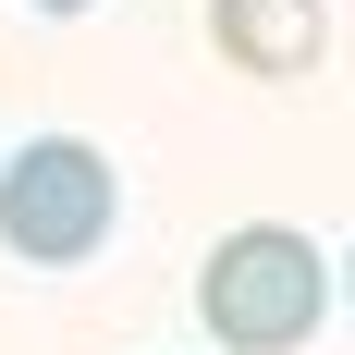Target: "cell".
I'll return each instance as SVG.
<instances>
[{"instance_id": "cell-2", "label": "cell", "mask_w": 355, "mask_h": 355, "mask_svg": "<svg viewBox=\"0 0 355 355\" xmlns=\"http://www.w3.org/2000/svg\"><path fill=\"white\" fill-rule=\"evenodd\" d=\"M123 220V172H110L86 135H25L0 159V245L25 270H86Z\"/></svg>"}, {"instance_id": "cell-3", "label": "cell", "mask_w": 355, "mask_h": 355, "mask_svg": "<svg viewBox=\"0 0 355 355\" xmlns=\"http://www.w3.org/2000/svg\"><path fill=\"white\" fill-rule=\"evenodd\" d=\"M209 37H220V62H233V73L282 86V73H319L331 12H319V0H209Z\"/></svg>"}, {"instance_id": "cell-5", "label": "cell", "mask_w": 355, "mask_h": 355, "mask_svg": "<svg viewBox=\"0 0 355 355\" xmlns=\"http://www.w3.org/2000/svg\"><path fill=\"white\" fill-rule=\"evenodd\" d=\"M343 306H355V257H343Z\"/></svg>"}, {"instance_id": "cell-1", "label": "cell", "mask_w": 355, "mask_h": 355, "mask_svg": "<svg viewBox=\"0 0 355 355\" xmlns=\"http://www.w3.org/2000/svg\"><path fill=\"white\" fill-rule=\"evenodd\" d=\"M331 257L282 220H245V233H220L209 270H196V319L220 331V355H306L331 319Z\"/></svg>"}, {"instance_id": "cell-4", "label": "cell", "mask_w": 355, "mask_h": 355, "mask_svg": "<svg viewBox=\"0 0 355 355\" xmlns=\"http://www.w3.org/2000/svg\"><path fill=\"white\" fill-rule=\"evenodd\" d=\"M37 12H86V0H37Z\"/></svg>"}]
</instances>
